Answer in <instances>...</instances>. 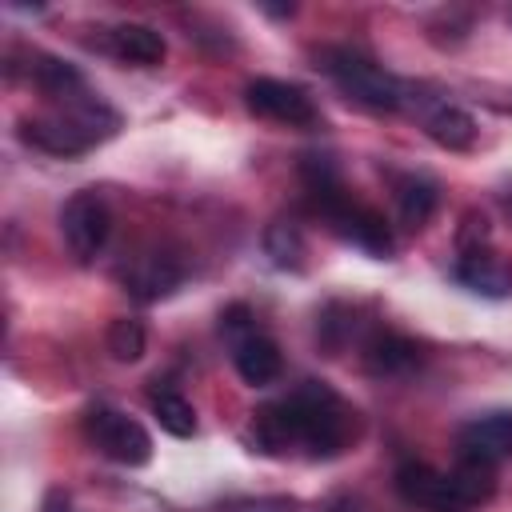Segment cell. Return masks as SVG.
I'll list each match as a JSON object with an SVG mask.
<instances>
[{
  "mask_svg": "<svg viewBox=\"0 0 512 512\" xmlns=\"http://www.w3.org/2000/svg\"><path fill=\"white\" fill-rule=\"evenodd\" d=\"M348 432H352V412L320 380H304L292 396L252 416V440L268 456H280L292 444H304L312 456H336L348 444Z\"/></svg>",
  "mask_w": 512,
  "mask_h": 512,
  "instance_id": "1",
  "label": "cell"
},
{
  "mask_svg": "<svg viewBox=\"0 0 512 512\" xmlns=\"http://www.w3.org/2000/svg\"><path fill=\"white\" fill-rule=\"evenodd\" d=\"M320 60H324V72L340 84V92L352 96L356 104H364L372 112L400 108V84L376 60H368V56H360L352 48H324Z\"/></svg>",
  "mask_w": 512,
  "mask_h": 512,
  "instance_id": "2",
  "label": "cell"
},
{
  "mask_svg": "<svg viewBox=\"0 0 512 512\" xmlns=\"http://www.w3.org/2000/svg\"><path fill=\"white\" fill-rule=\"evenodd\" d=\"M84 432H88V440H92L108 460H116V464L140 468V464L152 460V436L144 432V424L132 420V416H124V412H116V408H104V404L88 408Z\"/></svg>",
  "mask_w": 512,
  "mask_h": 512,
  "instance_id": "3",
  "label": "cell"
},
{
  "mask_svg": "<svg viewBox=\"0 0 512 512\" xmlns=\"http://www.w3.org/2000/svg\"><path fill=\"white\" fill-rule=\"evenodd\" d=\"M60 232H64V244L68 252L80 260V264H92L108 236H112V212H108V200L100 192H76L64 212H60Z\"/></svg>",
  "mask_w": 512,
  "mask_h": 512,
  "instance_id": "4",
  "label": "cell"
},
{
  "mask_svg": "<svg viewBox=\"0 0 512 512\" xmlns=\"http://www.w3.org/2000/svg\"><path fill=\"white\" fill-rule=\"evenodd\" d=\"M244 104H248V112L264 116V120H276V124H288V128H312L320 120L312 96L300 84L272 80V76L252 80L244 88Z\"/></svg>",
  "mask_w": 512,
  "mask_h": 512,
  "instance_id": "5",
  "label": "cell"
},
{
  "mask_svg": "<svg viewBox=\"0 0 512 512\" xmlns=\"http://www.w3.org/2000/svg\"><path fill=\"white\" fill-rule=\"evenodd\" d=\"M396 492L404 504L424 512H464V496L452 484V472H440L432 464H400L396 468Z\"/></svg>",
  "mask_w": 512,
  "mask_h": 512,
  "instance_id": "6",
  "label": "cell"
},
{
  "mask_svg": "<svg viewBox=\"0 0 512 512\" xmlns=\"http://www.w3.org/2000/svg\"><path fill=\"white\" fill-rule=\"evenodd\" d=\"M324 216L332 220V228H336L348 244H356V248H364V252H372V256H392L396 240H392L388 220H384L376 208L352 204L348 196H336V200L324 208Z\"/></svg>",
  "mask_w": 512,
  "mask_h": 512,
  "instance_id": "7",
  "label": "cell"
},
{
  "mask_svg": "<svg viewBox=\"0 0 512 512\" xmlns=\"http://www.w3.org/2000/svg\"><path fill=\"white\" fill-rule=\"evenodd\" d=\"M180 280H184V264H180L172 252H160V248L140 252V256H132V260L120 268L124 292L136 296V300H144V304L164 300L168 292L180 288Z\"/></svg>",
  "mask_w": 512,
  "mask_h": 512,
  "instance_id": "8",
  "label": "cell"
},
{
  "mask_svg": "<svg viewBox=\"0 0 512 512\" xmlns=\"http://www.w3.org/2000/svg\"><path fill=\"white\" fill-rule=\"evenodd\" d=\"M456 448H460V460H476L488 468H496L500 460H512V412H488L468 420L456 432Z\"/></svg>",
  "mask_w": 512,
  "mask_h": 512,
  "instance_id": "9",
  "label": "cell"
},
{
  "mask_svg": "<svg viewBox=\"0 0 512 512\" xmlns=\"http://www.w3.org/2000/svg\"><path fill=\"white\" fill-rule=\"evenodd\" d=\"M20 140L48 152V156H80L84 148H92L96 140L68 116V112H56V116H24L20 120Z\"/></svg>",
  "mask_w": 512,
  "mask_h": 512,
  "instance_id": "10",
  "label": "cell"
},
{
  "mask_svg": "<svg viewBox=\"0 0 512 512\" xmlns=\"http://www.w3.org/2000/svg\"><path fill=\"white\" fill-rule=\"evenodd\" d=\"M456 280L476 292V296H488V300H504L512 296V264L488 248L480 252H464L460 264H456Z\"/></svg>",
  "mask_w": 512,
  "mask_h": 512,
  "instance_id": "11",
  "label": "cell"
},
{
  "mask_svg": "<svg viewBox=\"0 0 512 512\" xmlns=\"http://www.w3.org/2000/svg\"><path fill=\"white\" fill-rule=\"evenodd\" d=\"M104 48H108L116 60L136 64V68H156V64H164V56H168L164 32L152 28V24H132V20H128V24H116V28L108 32Z\"/></svg>",
  "mask_w": 512,
  "mask_h": 512,
  "instance_id": "12",
  "label": "cell"
},
{
  "mask_svg": "<svg viewBox=\"0 0 512 512\" xmlns=\"http://www.w3.org/2000/svg\"><path fill=\"white\" fill-rule=\"evenodd\" d=\"M232 364H236L240 380L252 384V388H264V384H272L284 372V356H280L276 340L272 336H260V332H252L248 340H240L232 348Z\"/></svg>",
  "mask_w": 512,
  "mask_h": 512,
  "instance_id": "13",
  "label": "cell"
},
{
  "mask_svg": "<svg viewBox=\"0 0 512 512\" xmlns=\"http://www.w3.org/2000/svg\"><path fill=\"white\" fill-rule=\"evenodd\" d=\"M28 76H32V84H36L44 96L64 100V104H72V100L88 96L80 68H76V64H68V60H60V56H36V64L28 68Z\"/></svg>",
  "mask_w": 512,
  "mask_h": 512,
  "instance_id": "14",
  "label": "cell"
},
{
  "mask_svg": "<svg viewBox=\"0 0 512 512\" xmlns=\"http://www.w3.org/2000/svg\"><path fill=\"white\" fill-rule=\"evenodd\" d=\"M416 364H420V348L404 336H392V332L372 336L364 348V368L372 376H400V372H412Z\"/></svg>",
  "mask_w": 512,
  "mask_h": 512,
  "instance_id": "15",
  "label": "cell"
},
{
  "mask_svg": "<svg viewBox=\"0 0 512 512\" xmlns=\"http://www.w3.org/2000/svg\"><path fill=\"white\" fill-rule=\"evenodd\" d=\"M436 204H440V192H436V184L428 176H404L396 184V212H400L404 228H412V232L424 228L432 220Z\"/></svg>",
  "mask_w": 512,
  "mask_h": 512,
  "instance_id": "16",
  "label": "cell"
},
{
  "mask_svg": "<svg viewBox=\"0 0 512 512\" xmlns=\"http://www.w3.org/2000/svg\"><path fill=\"white\" fill-rule=\"evenodd\" d=\"M424 128H428V136H432L440 148H448V152H464V148L476 144V120H472L464 108H456V104L436 108Z\"/></svg>",
  "mask_w": 512,
  "mask_h": 512,
  "instance_id": "17",
  "label": "cell"
},
{
  "mask_svg": "<svg viewBox=\"0 0 512 512\" xmlns=\"http://www.w3.org/2000/svg\"><path fill=\"white\" fill-rule=\"evenodd\" d=\"M148 404H152V416L160 420V428L168 432V436H192L196 432V412H192V404L176 392V388H168V384H156L152 392H148Z\"/></svg>",
  "mask_w": 512,
  "mask_h": 512,
  "instance_id": "18",
  "label": "cell"
},
{
  "mask_svg": "<svg viewBox=\"0 0 512 512\" xmlns=\"http://www.w3.org/2000/svg\"><path fill=\"white\" fill-rule=\"evenodd\" d=\"M104 344H108L112 360H120V364H136V360L144 356V348H148V332H144V324H140L136 316H116V320L108 324Z\"/></svg>",
  "mask_w": 512,
  "mask_h": 512,
  "instance_id": "19",
  "label": "cell"
},
{
  "mask_svg": "<svg viewBox=\"0 0 512 512\" xmlns=\"http://www.w3.org/2000/svg\"><path fill=\"white\" fill-rule=\"evenodd\" d=\"M452 484L464 496V504L472 508V504H480V500H488L496 492V468L476 464V460H460L456 472H452Z\"/></svg>",
  "mask_w": 512,
  "mask_h": 512,
  "instance_id": "20",
  "label": "cell"
},
{
  "mask_svg": "<svg viewBox=\"0 0 512 512\" xmlns=\"http://www.w3.org/2000/svg\"><path fill=\"white\" fill-rule=\"evenodd\" d=\"M264 244H268V256H272L280 268H300V256H304V236H300V228H296L292 220H276V224L268 228Z\"/></svg>",
  "mask_w": 512,
  "mask_h": 512,
  "instance_id": "21",
  "label": "cell"
},
{
  "mask_svg": "<svg viewBox=\"0 0 512 512\" xmlns=\"http://www.w3.org/2000/svg\"><path fill=\"white\" fill-rule=\"evenodd\" d=\"M488 240V220L480 216V212H468L464 216V224H460V232H456V244H460V252H480V244Z\"/></svg>",
  "mask_w": 512,
  "mask_h": 512,
  "instance_id": "22",
  "label": "cell"
},
{
  "mask_svg": "<svg viewBox=\"0 0 512 512\" xmlns=\"http://www.w3.org/2000/svg\"><path fill=\"white\" fill-rule=\"evenodd\" d=\"M220 332L232 340V348H236L240 340H248V336H252V324H248V308H244V304H232L228 312H220Z\"/></svg>",
  "mask_w": 512,
  "mask_h": 512,
  "instance_id": "23",
  "label": "cell"
}]
</instances>
